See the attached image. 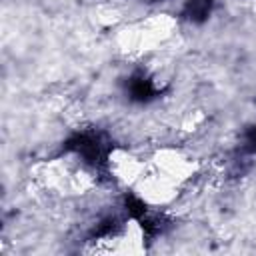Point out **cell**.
I'll return each instance as SVG.
<instances>
[{
    "mask_svg": "<svg viewBox=\"0 0 256 256\" xmlns=\"http://www.w3.org/2000/svg\"><path fill=\"white\" fill-rule=\"evenodd\" d=\"M174 22L166 16H154L138 22L128 30V44L134 50H152L172 34Z\"/></svg>",
    "mask_w": 256,
    "mask_h": 256,
    "instance_id": "cell-1",
    "label": "cell"
}]
</instances>
